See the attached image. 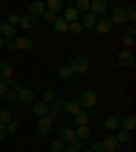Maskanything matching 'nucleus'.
Segmentation results:
<instances>
[{"label": "nucleus", "instance_id": "obj_1", "mask_svg": "<svg viewBox=\"0 0 136 152\" xmlns=\"http://www.w3.org/2000/svg\"><path fill=\"white\" fill-rule=\"evenodd\" d=\"M68 66L73 68V73L82 75V73H86V70H89V59H86V57H75Z\"/></svg>", "mask_w": 136, "mask_h": 152}, {"label": "nucleus", "instance_id": "obj_2", "mask_svg": "<svg viewBox=\"0 0 136 152\" xmlns=\"http://www.w3.org/2000/svg\"><path fill=\"white\" fill-rule=\"evenodd\" d=\"M64 104H66V102H61L59 98H55V100H52L50 104H48V116H45V118H50V121H55V118L59 116V111L64 109Z\"/></svg>", "mask_w": 136, "mask_h": 152}, {"label": "nucleus", "instance_id": "obj_3", "mask_svg": "<svg viewBox=\"0 0 136 152\" xmlns=\"http://www.w3.org/2000/svg\"><path fill=\"white\" fill-rule=\"evenodd\" d=\"M25 7H27V14L34 16V18L43 16V12H45V2H39V0H36V2H27Z\"/></svg>", "mask_w": 136, "mask_h": 152}, {"label": "nucleus", "instance_id": "obj_4", "mask_svg": "<svg viewBox=\"0 0 136 152\" xmlns=\"http://www.w3.org/2000/svg\"><path fill=\"white\" fill-rule=\"evenodd\" d=\"M95 102H97V93L95 91H86L84 95H82V98H79V104H82V107H95Z\"/></svg>", "mask_w": 136, "mask_h": 152}, {"label": "nucleus", "instance_id": "obj_5", "mask_svg": "<svg viewBox=\"0 0 136 152\" xmlns=\"http://www.w3.org/2000/svg\"><path fill=\"white\" fill-rule=\"evenodd\" d=\"M109 7L111 5L107 2V0H93V2H91V14H104Z\"/></svg>", "mask_w": 136, "mask_h": 152}, {"label": "nucleus", "instance_id": "obj_6", "mask_svg": "<svg viewBox=\"0 0 136 152\" xmlns=\"http://www.w3.org/2000/svg\"><path fill=\"white\" fill-rule=\"evenodd\" d=\"M118 61L123 66H134V52L132 50H120L118 52Z\"/></svg>", "mask_w": 136, "mask_h": 152}, {"label": "nucleus", "instance_id": "obj_7", "mask_svg": "<svg viewBox=\"0 0 136 152\" xmlns=\"http://www.w3.org/2000/svg\"><path fill=\"white\" fill-rule=\"evenodd\" d=\"M118 145H120V143L116 141V136H113V134H109V136H107V139L102 141L104 152H116V150H118Z\"/></svg>", "mask_w": 136, "mask_h": 152}, {"label": "nucleus", "instance_id": "obj_8", "mask_svg": "<svg viewBox=\"0 0 136 152\" xmlns=\"http://www.w3.org/2000/svg\"><path fill=\"white\" fill-rule=\"evenodd\" d=\"M111 25H123L125 23V7H116L113 9V16H111Z\"/></svg>", "mask_w": 136, "mask_h": 152}, {"label": "nucleus", "instance_id": "obj_9", "mask_svg": "<svg viewBox=\"0 0 136 152\" xmlns=\"http://www.w3.org/2000/svg\"><path fill=\"white\" fill-rule=\"evenodd\" d=\"M14 43H16V50H30L34 45V41L27 37H18V39H14Z\"/></svg>", "mask_w": 136, "mask_h": 152}, {"label": "nucleus", "instance_id": "obj_10", "mask_svg": "<svg viewBox=\"0 0 136 152\" xmlns=\"http://www.w3.org/2000/svg\"><path fill=\"white\" fill-rule=\"evenodd\" d=\"M14 34H16V27L9 25V23H0V37L2 39H14Z\"/></svg>", "mask_w": 136, "mask_h": 152}, {"label": "nucleus", "instance_id": "obj_11", "mask_svg": "<svg viewBox=\"0 0 136 152\" xmlns=\"http://www.w3.org/2000/svg\"><path fill=\"white\" fill-rule=\"evenodd\" d=\"M120 127L127 129V132H134L136 129V116H125V118H120Z\"/></svg>", "mask_w": 136, "mask_h": 152}, {"label": "nucleus", "instance_id": "obj_12", "mask_svg": "<svg viewBox=\"0 0 136 152\" xmlns=\"http://www.w3.org/2000/svg\"><path fill=\"white\" fill-rule=\"evenodd\" d=\"M12 75H14V68H12L7 61H2V64H0V80L9 82V80H12Z\"/></svg>", "mask_w": 136, "mask_h": 152}, {"label": "nucleus", "instance_id": "obj_13", "mask_svg": "<svg viewBox=\"0 0 136 152\" xmlns=\"http://www.w3.org/2000/svg\"><path fill=\"white\" fill-rule=\"evenodd\" d=\"M16 95H18V100H23V102H32V100H34V93H32V89H27V86L18 89V91H16Z\"/></svg>", "mask_w": 136, "mask_h": 152}, {"label": "nucleus", "instance_id": "obj_14", "mask_svg": "<svg viewBox=\"0 0 136 152\" xmlns=\"http://www.w3.org/2000/svg\"><path fill=\"white\" fill-rule=\"evenodd\" d=\"M64 109H66L71 116H75V114H79V111H82V104H79V100H71V102H66V104H64Z\"/></svg>", "mask_w": 136, "mask_h": 152}, {"label": "nucleus", "instance_id": "obj_15", "mask_svg": "<svg viewBox=\"0 0 136 152\" xmlns=\"http://www.w3.org/2000/svg\"><path fill=\"white\" fill-rule=\"evenodd\" d=\"M113 136H116L118 143H129V141H132V132H127V129H123V127H120V129H116V134H113Z\"/></svg>", "mask_w": 136, "mask_h": 152}, {"label": "nucleus", "instance_id": "obj_16", "mask_svg": "<svg viewBox=\"0 0 136 152\" xmlns=\"http://www.w3.org/2000/svg\"><path fill=\"white\" fill-rule=\"evenodd\" d=\"M111 27H113V25H111V20H109V18H102V20H95V30H97V32H100V34H107V32H109V30H111Z\"/></svg>", "mask_w": 136, "mask_h": 152}, {"label": "nucleus", "instance_id": "obj_17", "mask_svg": "<svg viewBox=\"0 0 136 152\" xmlns=\"http://www.w3.org/2000/svg\"><path fill=\"white\" fill-rule=\"evenodd\" d=\"M59 136H61V141H66V143H73V141L77 139V136H75V129H71V127H64V129L59 132Z\"/></svg>", "mask_w": 136, "mask_h": 152}, {"label": "nucleus", "instance_id": "obj_18", "mask_svg": "<svg viewBox=\"0 0 136 152\" xmlns=\"http://www.w3.org/2000/svg\"><path fill=\"white\" fill-rule=\"evenodd\" d=\"M23 30H30V27H34L36 25V18L34 16H30V14H25V16H20V23H18Z\"/></svg>", "mask_w": 136, "mask_h": 152}, {"label": "nucleus", "instance_id": "obj_19", "mask_svg": "<svg viewBox=\"0 0 136 152\" xmlns=\"http://www.w3.org/2000/svg\"><path fill=\"white\" fill-rule=\"evenodd\" d=\"M104 127H107V129H111V132L120 129V118H118V116H109V118L104 121Z\"/></svg>", "mask_w": 136, "mask_h": 152}, {"label": "nucleus", "instance_id": "obj_20", "mask_svg": "<svg viewBox=\"0 0 136 152\" xmlns=\"http://www.w3.org/2000/svg\"><path fill=\"white\" fill-rule=\"evenodd\" d=\"M68 25H71V23H68V20H66L64 16H59V18L55 20V23H52L55 32H68Z\"/></svg>", "mask_w": 136, "mask_h": 152}, {"label": "nucleus", "instance_id": "obj_21", "mask_svg": "<svg viewBox=\"0 0 136 152\" xmlns=\"http://www.w3.org/2000/svg\"><path fill=\"white\" fill-rule=\"evenodd\" d=\"M50 125H52V121L43 116V118H39V125H36V127H39L41 134H48V132H50Z\"/></svg>", "mask_w": 136, "mask_h": 152}, {"label": "nucleus", "instance_id": "obj_22", "mask_svg": "<svg viewBox=\"0 0 136 152\" xmlns=\"http://www.w3.org/2000/svg\"><path fill=\"white\" fill-rule=\"evenodd\" d=\"M82 23V27H95V14H84V18L79 20Z\"/></svg>", "mask_w": 136, "mask_h": 152}, {"label": "nucleus", "instance_id": "obj_23", "mask_svg": "<svg viewBox=\"0 0 136 152\" xmlns=\"http://www.w3.org/2000/svg\"><path fill=\"white\" fill-rule=\"evenodd\" d=\"M89 134H91L89 125H79L77 129H75V136H77L79 141H84V139H89Z\"/></svg>", "mask_w": 136, "mask_h": 152}, {"label": "nucleus", "instance_id": "obj_24", "mask_svg": "<svg viewBox=\"0 0 136 152\" xmlns=\"http://www.w3.org/2000/svg\"><path fill=\"white\" fill-rule=\"evenodd\" d=\"M77 9H75V7H68V9H66L64 12V18L68 20V23H75V20H77Z\"/></svg>", "mask_w": 136, "mask_h": 152}, {"label": "nucleus", "instance_id": "obj_25", "mask_svg": "<svg viewBox=\"0 0 136 152\" xmlns=\"http://www.w3.org/2000/svg\"><path fill=\"white\" fill-rule=\"evenodd\" d=\"M134 20H136V9L134 7H125V23L134 25Z\"/></svg>", "mask_w": 136, "mask_h": 152}, {"label": "nucleus", "instance_id": "obj_26", "mask_svg": "<svg viewBox=\"0 0 136 152\" xmlns=\"http://www.w3.org/2000/svg\"><path fill=\"white\" fill-rule=\"evenodd\" d=\"M34 114L39 116V118L48 116V104H45V102H39V104H34Z\"/></svg>", "mask_w": 136, "mask_h": 152}, {"label": "nucleus", "instance_id": "obj_27", "mask_svg": "<svg viewBox=\"0 0 136 152\" xmlns=\"http://www.w3.org/2000/svg\"><path fill=\"white\" fill-rule=\"evenodd\" d=\"M73 118H75L77 127H79V125H89V114H86V111H79V114H75Z\"/></svg>", "mask_w": 136, "mask_h": 152}, {"label": "nucleus", "instance_id": "obj_28", "mask_svg": "<svg viewBox=\"0 0 136 152\" xmlns=\"http://www.w3.org/2000/svg\"><path fill=\"white\" fill-rule=\"evenodd\" d=\"M61 7H64V5H61L59 0H50V2H45V9H48V12H52V14H57Z\"/></svg>", "mask_w": 136, "mask_h": 152}, {"label": "nucleus", "instance_id": "obj_29", "mask_svg": "<svg viewBox=\"0 0 136 152\" xmlns=\"http://www.w3.org/2000/svg\"><path fill=\"white\" fill-rule=\"evenodd\" d=\"M75 9H77V12H84V14H89V12H91V2H89V0H77Z\"/></svg>", "mask_w": 136, "mask_h": 152}, {"label": "nucleus", "instance_id": "obj_30", "mask_svg": "<svg viewBox=\"0 0 136 152\" xmlns=\"http://www.w3.org/2000/svg\"><path fill=\"white\" fill-rule=\"evenodd\" d=\"M12 121H14V114L2 109V111H0V123H2V125H7V123H12Z\"/></svg>", "mask_w": 136, "mask_h": 152}, {"label": "nucleus", "instance_id": "obj_31", "mask_svg": "<svg viewBox=\"0 0 136 152\" xmlns=\"http://www.w3.org/2000/svg\"><path fill=\"white\" fill-rule=\"evenodd\" d=\"M68 32H73V34H82V32H84V27H82V23H79V20H75V23H71V25H68Z\"/></svg>", "mask_w": 136, "mask_h": 152}, {"label": "nucleus", "instance_id": "obj_32", "mask_svg": "<svg viewBox=\"0 0 136 152\" xmlns=\"http://www.w3.org/2000/svg\"><path fill=\"white\" fill-rule=\"evenodd\" d=\"M59 75L68 80V77H73V75H75V73H73V68H71V66H68V64H66V66H61V68H59Z\"/></svg>", "mask_w": 136, "mask_h": 152}, {"label": "nucleus", "instance_id": "obj_33", "mask_svg": "<svg viewBox=\"0 0 136 152\" xmlns=\"http://www.w3.org/2000/svg\"><path fill=\"white\" fill-rule=\"evenodd\" d=\"M52 100H55V91H52V89H45V93H43V100H41V102H45V104H50Z\"/></svg>", "mask_w": 136, "mask_h": 152}, {"label": "nucleus", "instance_id": "obj_34", "mask_svg": "<svg viewBox=\"0 0 136 152\" xmlns=\"http://www.w3.org/2000/svg\"><path fill=\"white\" fill-rule=\"evenodd\" d=\"M7 23H9V25H14V27H16V25H18V23H20V14L12 12V14H9V20H7Z\"/></svg>", "mask_w": 136, "mask_h": 152}, {"label": "nucleus", "instance_id": "obj_35", "mask_svg": "<svg viewBox=\"0 0 136 152\" xmlns=\"http://www.w3.org/2000/svg\"><path fill=\"white\" fill-rule=\"evenodd\" d=\"M41 18H43L45 23H55V20H57V14H52V12H48V9H45V12H43V16H41Z\"/></svg>", "mask_w": 136, "mask_h": 152}, {"label": "nucleus", "instance_id": "obj_36", "mask_svg": "<svg viewBox=\"0 0 136 152\" xmlns=\"http://www.w3.org/2000/svg\"><path fill=\"white\" fill-rule=\"evenodd\" d=\"M2 100H5V102H16V100H18V95H16V91L9 89V91L5 93V98H2Z\"/></svg>", "mask_w": 136, "mask_h": 152}, {"label": "nucleus", "instance_id": "obj_37", "mask_svg": "<svg viewBox=\"0 0 136 152\" xmlns=\"http://www.w3.org/2000/svg\"><path fill=\"white\" fill-rule=\"evenodd\" d=\"M18 129H20V123L18 121H12V123H7V132H18Z\"/></svg>", "mask_w": 136, "mask_h": 152}, {"label": "nucleus", "instance_id": "obj_38", "mask_svg": "<svg viewBox=\"0 0 136 152\" xmlns=\"http://www.w3.org/2000/svg\"><path fill=\"white\" fill-rule=\"evenodd\" d=\"M64 150H66V145H64V141H61V139L52 143V152H64Z\"/></svg>", "mask_w": 136, "mask_h": 152}, {"label": "nucleus", "instance_id": "obj_39", "mask_svg": "<svg viewBox=\"0 0 136 152\" xmlns=\"http://www.w3.org/2000/svg\"><path fill=\"white\" fill-rule=\"evenodd\" d=\"M123 45H125V50L134 48V37H127V34H125V39H123Z\"/></svg>", "mask_w": 136, "mask_h": 152}, {"label": "nucleus", "instance_id": "obj_40", "mask_svg": "<svg viewBox=\"0 0 136 152\" xmlns=\"http://www.w3.org/2000/svg\"><path fill=\"white\" fill-rule=\"evenodd\" d=\"M9 91V82H5V80H0V98H5V93Z\"/></svg>", "mask_w": 136, "mask_h": 152}, {"label": "nucleus", "instance_id": "obj_41", "mask_svg": "<svg viewBox=\"0 0 136 152\" xmlns=\"http://www.w3.org/2000/svg\"><path fill=\"white\" fill-rule=\"evenodd\" d=\"M5 48L9 52H16V43H14V39H5Z\"/></svg>", "mask_w": 136, "mask_h": 152}, {"label": "nucleus", "instance_id": "obj_42", "mask_svg": "<svg viewBox=\"0 0 136 152\" xmlns=\"http://www.w3.org/2000/svg\"><path fill=\"white\" fill-rule=\"evenodd\" d=\"M91 150H93V152H104V148H102V141H95Z\"/></svg>", "mask_w": 136, "mask_h": 152}, {"label": "nucleus", "instance_id": "obj_43", "mask_svg": "<svg viewBox=\"0 0 136 152\" xmlns=\"http://www.w3.org/2000/svg\"><path fill=\"white\" fill-rule=\"evenodd\" d=\"M136 34V25H127V37H134Z\"/></svg>", "mask_w": 136, "mask_h": 152}, {"label": "nucleus", "instance_id": "obj_44", "mask_svg": "<svg viewBox=\"0 0 136 152\" xmlns=\"http://www.w3.org/2000/svg\"><path fill=\"white\" fill-rule=\"evenodd\" d=\"M5 132H7V125H2V123H0V141L5 139Z\"/></svg>", "mask_w": 136, "mask_h": 152}, {"label": "nucleus", "instance_id": "obj_45", "mask_svg": "<svg viewBox=\"0 0 136 152\" xmlns=\"http://www.w3.org/2000/svg\"><path fill=\"white\" fill-rule=\"evenodd\" d=\"M64 152H79V150H75V148H73V145H71V148H66V150H64Z\"/></svg>", "mask_w": 136, "mask_h": 152}, {"label": "nucleus", "instance_id": "obj_46", "mask_svg": "<svg viewBox=\"0 0 136 152\" xmlns=\"http://www.w3.org/2000/svg\"><path fill=\"white\" fill-rule=\"evenodd\" d=\"M2 45H5V39H2V37H0V48H2Z\"/></svg>", "mask_w": 136, "mask_h": 152}, {"label": "nucleus", "instance_id": "obj_47", "mask_svg": "<svg viewBox=\"0 0 136 152\" xmlns=\"http://www.w3.org/2000/svg\"><path fill=\"white\" fill-rule=\"evenodd\" d=\"M0 100H2V98H0Z\"/></svg>", "mask_w": 136, "mask_h": 152}]
</instances>
